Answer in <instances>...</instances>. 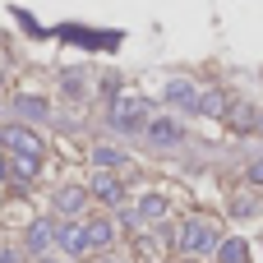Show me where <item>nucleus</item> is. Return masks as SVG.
<instances>
[{"mask_svg": "<svg viewBox=\"0 0 263 263\" xmlns=\"http://www.w3.org/2000/svg\"><path fill=\"white\" fill-rule=\"evenodd\" d=\"M148 116H153L148 97H134V92H120V97L111 102V111H106L111 129H120V134H148V125H153Z\"/></svg>", "mask_w": 263, "mask_h": 263, "instance_id": "obj_1", "label": "nucleus"}, {"mask_svg": "<svg viewBox=\"0 0 263 263\" xmlns=\"http://www.w3.org/2000/svg\"><path fill=\"white\" fill-rule=\"evenodd\" d=\"M231 213H236V217H254V213H259V199H245V194H240V199H231Z\"/></svg>", "mask_w": 263, "mask_h": 263, "instance_id": "obj_18", "label": "nucleus"}, {"mask_svg": "<svg viewBox=\"0 0 263 263\" xmlns=\"http://www.w3.org/2000/svg\"><path fill=\"white\" fill-rule=\"evenodd\" d=\"M88 199H92L88 190H79V185H65V190H55V213H65V217H79Z\"/></svg>", "mask_w": 263, "mask_h": 263, "instance_id": "obj_7", "label": "nucleus"}, {"mask_svg": "<svg viewBox=\"0 0 263 263\" xmlns=\"http://www.w3.org/2000/svg\"><path fill=\"white\" fill-rule=\"evenodd\" d=\"M111 240H116V227H111L106 217H102V222H88V250H106Z\"/></svg>", "mask_w": 263, "mask_h": 263, "instance_id": "obj_10", "label": "nucleus"}, {"mask_svg": "<svg viewBox=\"0 0 263 263\" xmlns=\"http://www.w3.org/2000/svg\"><path fill=\"white\" fill-rule=\"evenodd\" d=\"M227 120H231V125H236V129H240V134H250V129H254V125H259V116H254V111H250V106H245V102H236V106H231V111H227Z\"/></svg>", "mask_w": 263, "mask_h": 263, "instance_id": "obj_12", "label": "nucleus"}, {"mask_svg": "<svg viewBox=\"0 0 263 263\" xmlns=\"http://www.w3.org/2000/svg\"><path fill=\"white\" fill-rule=\"evenodd\" d=\"M217 240H222V236H217V222H208V217H185L180 231H176V245H180V254H190V259L222 250Z\"/></svg>", "mask_w": 263, "mask_h": 263, "instance_id": "obj_2", "label": "nucleus"}, {"mask_svg": "<svg viewBox=\"0 0 263 263\" xmlns=\"http://www.w3.org/2000/svg\"><path fill=\"white\" fill-rule=\"evenodd\" d=\"M250 185H263V157L250 162Z\"/></svg>", "mask_w": 263, "mask_h": 263, "instance_id": "obj_19", "label": "nucleus"}, {"mask_svg": "<svg viewBox=\"0 0 263 263\" xmlns=\"http://www.w3.org/2000/svg\"><path fill=\"white\" fill-rule=\"evenodd\" d=\"M14 171H18L23 180H32V176L42 171V162H37V157H14Z\"/></svg>", "mask_w": 263, "mask_h": 263, "instance_id": "obj_17", "label": "nucleus"}, {"mask_svg": "<svg viewBox=\"0 0 263 263\" xmlns=\"http://www.w3.org/2000/svg\"><path fill=\"white\" fill-rule=\"evenodd\" d=\"M88 194H92L97 203H106V208H116V203H125V185H120L116 176H106V171H97V176H92V185H88Z\"/></svg>", "mask_w": 263, "mask_h": 263, "instance_id": "obj_4", "label": "nucleus"}, {"mask_svg": "<svg viewBox=\"0 0 263 263\" xmlns=\"http://www.w3.org/2000/svg\"><path fill=\"white\" fill-rule=\"evenodd\" d=\"M199 111H203V116H227L231 106H227V97H222V92L213 88V92H203V102H199Z\"/></svg>", "mask_w": 263, "mask_h": 263, "instance_id": "obj_14", "label": "nucleus"}, {"mask_svg": "<svg viewBox=\"0 0 263 263\" xmlns=\"http://www.w3.org/2000/svg\"><path fill=\"white\" fill-rule=\"evenodd\" d=\"M55 245L69 254V259H79L83 250H88V227H60V236H55Z\"/></svg>", "mask_w": 263, "mask_h": 263, "instance_id": "obj_9", "label": "nucleus"}, {"mask_svg": "<svg viewBox=\"0 0 263 263\" xmlns=\"http://www.w3.org/2000/svg\"><path fill=\"white\" fill-rule=\"evenodd\" d=\"M120 162H125V153H116V148H97V153H92V166L106 171V176H111V166H120Z\"/></svg>", "mask_w": 263, "mask_h": 263, "instance_id": "obj_15", "label": "nucleus"}, {"mask_svg": "<svg viewBox=\"0 0 263 263\" xmlns=\"http://www.w3.org/2000/svg\"><path fill=\"white\" fill-rule=\"evenodd\" d=\"M148 139H153L157 148H176V143L185 139V129H180L176 120H153V125H148Z\"/></svg>", "mask_w": 263, "mask_h": 263, "instance_id": "obj_8", "label": "nucleus"}, {"mask_svg": "<svg viewBox=\"0 0 263 263\" xmlns=\"http://www.w3.org/2000/svg\"><path fill=\"white\" fill-rule=\"evenodd\" d=\"M139 217H143V222H162V217H166V199H162V194H148V199L139 203Z\"/></svg>", "mask_w": 263, "mask_h": 263, "instance_id": "obj_13", "label": "nucleus"}, {"mask_svg": "<svg viewBox=\"0 0 263 263\" xmlns=\"http://www.w3.org/2000/svg\"><path fill=\"white\" fill-rule=\"evenodd\" d=\"M18 111L32 116V120H42V116H46V102H42V97H18Z\"/></svg>", "mask_w": 263, "mask_h": 263, "instance_id": "obj_16", "label": "nucleus"}, {"mask_svg": "<svg viewBox=\"0 0 263 263\" xmlns=\"http://www.w3.org/2000/svg\"><path fill=\"white\" fill-rule=\"evenodd\" d=\"M55 236H60V227H55V222H46V217H37V222L28 227V236H23V245H28L32 254H42L46 245H55Z\"/></svg>", "mask_w": 263, "mask_h": 263, "instance_id": "obj_6", "label": "nucleus"}, {"mask_svg": "<svg viewBox=\"0 0 263 263\" xmlns=\"http://www.w3.org/2000/svg\"><path fill=\"white\" fill-rule=\"evenodd\" d=\"M0 176H5V157H0Z\"/></svg>", "mask_w": 263, "mask_h": 263, "instance_id": "obj_21", "label": "nucleus"}, {"mask_svg": "<svg viewBox=\"0 0 263 263\" xmlns=\"http://www.w3.org/2000/svg\"><path fill=\"white\" fill-rule=\"evenodd\" d=\"M166 102H171V106H185V111H199L203 97H199V88H194L190 79H171V83H166Z\"/></svg>", "mask_w": 263, "mask_h": 263, "instance_id": "obj_5", "label": "nucleus"}, {"mask_svg": "<svg viewBox=\"0 0 263 263\" xmlns=\"http://www.w3.org/2000/svg\"><path fill=\"white\" fill-rule=\"evenodd\" d=\"M259 134H263V116H259Z\"/></svg>", "mask_w": 263, "mask_h": 263, "instance_id": "obj_22", "label": "nucleus"}, {"mask_svg": "<svg viewBox=\"0 0 263 263\" xmlns=\"http://www.w3.org/2000/svg\"><path fill=\"white\" fill-rule=\"evenodd\" d=\"M0 263H18V254L14 250H0Z\"/></svg>", "mask_w": 263, "mask_h": 263, "instance_id": "obj_20", "label": "nucleus"}, {"mask_svg": "<svg viewBox=\"0 0 263 263\" xmlns=\"http://www.w3.org/2000/svg\"><path fill=\"white\" fill-rule=\"evenodd\" d=\"M0 143L14 148V157H37V162H42V139H37V129H28V125H9V129L0 134Z\"/></svg>", "mask_w": 263, "mask_h": 263, "instance_id": "obj_3", "label": "nucleus"}, {"mask_svg": "<svg viewBox=\"0 0 263 263\" xmlns=\"http://www.w3.org/2000/svg\"><path fill=\"white\" fill-rule=\"evenodd\" d=\"M217 263H250V245H245V240H222Z\"/></svg>", "mask_w": 263, "mask_h": 263, "instance_id": "obj_11", "label": "nucleus"}, {"mask_svg": "<svg viewBox=\"0 0 263 263\" xmlns=\"http://www.w3.org/2000/svg\"><path fill=\"white\" fill-rule=\"evenodd\" d=\"M185 263H199V259H185Z\"/></svg>", "mask_w": 263, "mask_h": 263, "instance_id": "obj_23", "label": "nucleus"}]
</instances>
